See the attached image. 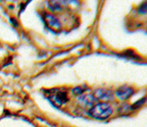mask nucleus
<instances>
[{
  "instance_id": "f03ea898",
  "label": "nucleus",
  "mask_w": 147,
  "mask_h": 127,
  "mask_svg": "<svg viewBox=\"0 0 147 127\" xmlns=\"http://www.w3.org/2000/svg\"><path fill=\"white\" fill-rule=\"evenodd\" d=\"M134 93V90L129 86H121L116 90V97L120 100H126L130 98Z\"/></svg>"
},
{
  "instance_id": "6e6552de",
  "label": "nucleus",
  "mask_w": 147,
  "mask_h": 127,
  "mask_svg": "<svg viewBox=\"0 0 147 127\" xmlns=\"http://www.w3.org/2000/svg\"><path fill=\"white\" fill-rule=\"evenodd\" d=\"M144 103H145V98L144 97L143 98L139 99L138 101H136V103H134V104L130 107V109H137V108L141 107L143 105H144Z\"/></svg>"
},
{
  "instance_id": "423d86ee",
  "label": "nucleus",
  "mask_w": 147,
  "mask_h": 127,
  "mask_svg": "<svg viewBox=\"0 0 147 127\" xmlns=\"http://www.w3.org/2000/svg\"><path fill=\"white\" fill-rule=\"evenodd\" d=\"M53 98H54L55 104H57L58 106L63 105L68 101L67 93L64 91H58L55 96H53Z\"/></svg>"
},
{
  "instance_id": "1a4fd4ad",
  "label": "nucleus",
  "mask_w": 147,
  "mask_h": 127,
  "mask_svg": "<svg viewBox=\"0 0 147 127\" xmlns=\"http://www.w3.org/2000/svg\"><path fill=\"white\" fill-rule=\"evenodd\" d=\"M71 92H72V94L75 96H81L82 94H84L85 90L82 87H76V88L72 89Z\"/></svg>"
},
{
  "instance_id": "f257e3e1",
  "label": "nucleus",
  "mask_w": 147,
  "mask_h": 127,
  "mask_svg": "<svg viewBox=\"0 0 147 127\" xmlns=\"http://www.w3.org/2000/svg\"><path fill=\"white\" fill-rule=\"evenodd\" d=\"M112 114L111 107L105 102L96 103L89 110V115L97 119H106Z\"/></svg>"
},
{
  "instance_id": "39448f33",
  "label": "nucleus",
  "mask_w": 147,
  "mask_h": 127,
  "mask_svg": "<svg viewBox=\"0 0 147 127\" xmlns=\"http://www.w3.org/2000/svg\"><path fill=\"white\" fill-rule=\"evenodd\" d=\"M45 19H46L47 24L49 25V27L54 28V29H57V30L61 28V23H60L58 19L56 17H55L54 15H52L50 14H46Z\"/></svg>"
},
{
  "instance_id": "7ed1b4c3",
  "label": "nucleus",
  "mask_w": 147,
  "mask_h": 127,
  "mask_svg": "<svg viewBox=\"0 0 147 127\" xmlns=\"http://www.w3.org/2000/svg\"><path fill=\"white\" fill-rule=\"evenodd\" d=\"M94 96L97 100H103V101H110L113 98V94L106 89H97L94 90Z\"/></svg>"
},
{
  "instance_id": "9d476101",
  "label": "nucleus",
  "mask_w": 147,
  "mask_h": 127,
  "mask_svg": "<svg viewBox=\"0 0 147 127\" xmlns=\"http://www.w3.org/2000/svg\"><path fill=\"white\" fill-rule=\"evenodd\" d=\"M147 12V3L144 2L140 5V6L138 7V14H145Z\"/></svg>"
},
{
  "instance_id": "0eeeda50",
  "label": "nucleus",
  "mask_w": 147,
  "mask_h": 127,
  "mask_svg": "<svg viewBox=\"0 0 147 127\" xmlns=\"http://www.w3.org/2000/svg\"><path fill=\"white\" fill-rule=\"evenodd\" d=\"M48 7L50 8V10H52V11H59V10L62 9V6L60 5V4L57 3V2H54V1L49 2Z\"/></svg>"
},
{
  "instance_id": "9b49d317",
  "label": "nucleus",
  "mask_w": 147,
  "mask_h": 127,
  "mask_svg": "<svg viewBox=\"0 0 147 127\" xmlns=\"http://www.w3.org/2000/svg\"><path fill=\"white\" fill-rule=\"evenodd\" d=\"M11 22L14 25V27H17V26H18V23H17V22L15 21L14 18H11Z\"/></svg>"
},
{
  "instance_id": "20e7f679",
  "label": "nucleus",
  "mask_w": 147,
  "mask_h": 127,
  "mask_svg": "<svg viewBox=\"0 0 147 127\" xmlns=\"http://www.w3.org/2000/svg\"><path fill=\"white\" fill-rule=\"evenodd\" d=\"M79 102L85 107H88V106H94L97 103V99L94 98L93 94H83L78 98Z\"/></svg>"
}]
</instances>
